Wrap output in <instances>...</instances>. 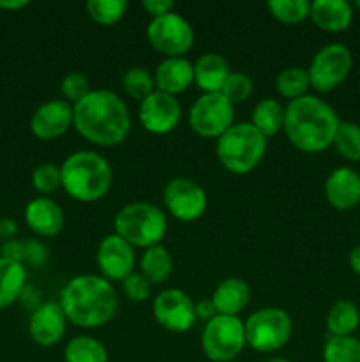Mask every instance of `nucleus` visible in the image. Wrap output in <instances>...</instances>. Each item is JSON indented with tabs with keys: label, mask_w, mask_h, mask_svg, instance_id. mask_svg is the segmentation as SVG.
<instances>
[{
	"label": "nucleus",
	"mask_w": 360,
	"mask_h": 362,
	"mask_svg": "<svg viewBox=\"0 0 360 362\" xmlns=\"http://www.w3.org/2000/svg\"><path fill=\"white\" fill-rule=\"evenodd\" d=\"M73 126L90 144L115 147L129 134L131 115L115 92L99 88L73 106Z\"/></svg>",
	"instance_id": "f257e3e1"
},
{
	"label": "nucleus",
	"mask_w": 360,
	"mask_h": 362,
	"mask_svg": "<svg viewBox=\"0 0 360 362\" xmlns=\"http://www.w3.org/2000/svg\"><path fill=\"white\" fill-rule=\"evenodd\" d=\"M341 124L328 103L316 95L293 99L284 108V133L293 147L307 154H316L334 144Z\"/></svg>",
	"instance_id": "f03ea898"
},
{
	"label": "nucleus",
	"mask_w": 360,
	"mask_h": 362,
	"mask_svg": "<svg viewBox=\"0 0 360 362\" xmlns=\"http://www.w3.org/2000/svg\"><path fill=\"white\" fill-rule=\"evenodd\" d=\"M59 304L67 322L76 327L94 329L102 327L115 317L119 300L108 279L81 274L64 286Z\"/></svg>",
	"instance_id": "7ed1b4c3"
},
{
	"label": "nucleus",
	"mask_w": 360,
	"mask_h": 362,
	"mask_svg": "<svg viewBox=\"0 0 360 362\" xmlns=\"http://www.w3.org/2000/svg\"><path fill=\"white\" fill-rule=\"evenodd\" d=\"M62 187L78 202H97L108 194L113 182L112 165L94 151H78L60 166Z\"/></svg>",
	"instance_id": "20e7f679"
},
{
	"label": "nucleus",
	"mask_w": 360,
	"mask_h": 362,
	"mask_svg": "<svg viewBox=\"0 0 360 362\" xmlns=\"http://www.w3.org/2000/svg\"><path fill=\"white\" fill-rule=\"evenodd\" d=\"M267 152V138L251 122L233 124L215 144V156L228 172L246 175L253 172Z\"/></svg>",
	"instance_id": "39448f33"
},
{
	"label": "nucleus",
	"mask_w": 360,
	"mask_h": 362,
	"mask_svg": "<svg viewBox=\"0 0 360 362\" xmlns=\"http://www.w3.org/2000/svg\"><path fill=\"white\" fill-rule=\"evenodd\" d=\"M168 221L164 212L152 204L134 202L120 209L115 216V233L133 247L157 246L166 235Z\"/></svg>",
	"instance_id": "423d86ee"
},
{
	"label": "nucleus",
	"mask_w": 360,
	"mask_h": 362,
	"mask_svg": "<svg viewBox=\"0 0 360 362\" xmlns=\"http://www.w3.org/2000/svg\"><path fill=\"white\" fill-rule=\"evenodd\" d=\"M246 341L253 350L261 354L281 350L289 341L293 322L281 308H263L247 318Z\"/></svg>",
	"instance_id": "0eeeda50"
},
{
	"label": "nucleus",
	"mask_w": 360,
	"mask_h": 362,
	"mask_svg": "<svg viewBox=\"0 0 360 362\" xmlns=\"http://www.w3.org/2000/svg\"><path fill=\"white\" fill-rule=\"evenodd\" d=\"M246 345V327L239 317L215 315L201 332V350L212 362L236 359Z\"/></svg>",
	"instance_id": "6e6552de"
},
{
	"label": "nucleus",
	"mask_w": 360,
	"mask_h": 362,
	"mask_svg": "<svg viewBox=\"0 0 360 362\" xmlns=\"http://www.w3.org/2000/svg\"><path fill=\"white\" fill-rule=\"evenodd\" d=\"M235 106L221 94H203L189 110L191 129L201 138H219L233 126Z\"/></svg>",
	"instance_id": "1a4fd4ad"
},
{
	"label": "nucleus",
	"mask_w": 360,
	"mask_h": 362,
	"mask_svg": "<svg viewBox=\"0 0 360 362\" xmlns=\"http://www.w3.org/2000/svg\"><path fill=\"white\" fill-rule=\"evenodd\" d=\"M147 39L155 52L168 59L182 57L194 42V30L189 21L179 13L152 18L147 27Z\"/></svg>",
	"instance_id": "9d476101"
},
{
	"label": "nucleus",
	"mask_w": 360,
	"mask_h": 362,
	"mask_svg": "<svg viewBox=\"0 0 360 362\" xmlns=\"http://www.w3.org/2000/svg\"><path fill=\"white\" fill-rule=\"evenodd\" d=\"M353 67V55L348 46L328 45L314 55L309 69L311 87L318 92H332L348 78Z\"/></svg>",
	"instance_id": "9b49d317"
},
{
	"label": "nucleus",
	"mask_w": 360,
	"mask_h": 362,
	"mask_svg": "<svg viewBox=\"0 0 360 362\" xmlns=\"http://www.w3.org/2000/svg\"><path fill=\"white\" fill-rule=\"evenodd\" d=\"M162 202L169 214L184 223L200 219L207 211V193L203 187L187 177H175L162 191Z\"/></svg>",
	"instance_id": "f8f14e48"
},
{
	"label": "nucleus",
	"mask_w": 360,
	"mask_h": 362,
	"mask_svg": "<svg viewBox=\"0 0 360 362\" xmlns=\"http://www.w3.org/2000/svg\"><path fill=\"white\" fill-rule=\"evenodd\" d=\"M154 317L169 332H187L198 320L193 299L179 288L162 290L155 297Z\"/></svg>",
	"instance_id": "ddd939ff"
},
{
	"label": "nucleus",
	"mask_w": 360,
	"mask_h": 362,
	"mask_svg": "<svg viewBox=\"0 0 360 362\" xmlns=\"http://www.w3.org/2000/svg\"><path fill=\"white\" fill-rule=\"evenodd\" d=\"M182 106L175 95L154 90L140 103V122L148 133L168 134L179 126Z\"/></svg>",
	"instance_id": "4468645a"
},
{
	"label": "nucleus",
	"mask_w": 360,
	"mask_h": 362,
	"mask_svg": "<svg viewBox=\"0 0 360 362\" xmlns=\"http://www.w3.org/2000/svg\"><path fill=\"white\" fill-rule=\"evenodd\" d=\"M97 265L102 278L108 281H124L134 269V247L122 237L113 233L104 237L97 247Z\"/></svg>",
	"instance_id": "2eb2a0df"
},
{
	"label": "nucleus",
	"mask_w": 360,
	"mask_h": 362,
	"mask_svg": "<svg viewBox=\"0 0 360 362\" xmlns=\"http://www.w3.org/2000/svg\"><path fill=\"white\" fill-rule=\"evenodd\" d=\"M73 126V105L52 99L39 106L30 119V129L39 140H55Z\"/></svg>",
	"instance_id": "dca6fc26"
},
{
	"label": "nucleus",
	"mask_w": 360,
	"mask_h": 362,
	"mask_svg": "<svg viewBox=\"0 0 360 362\" xmlns=\"http://www.w3.org/2000/svg\"><path fill=\"white\" fill-rule=\"evenodd\" d=\"M67 318L59 303H42L32 311L28 334L39 346H53L66 334Z\"/></svg>",
	"instance_id": "f3484780"
},
{
	"label": "nucleus",
	"mask_w": 360,
	"mask_h": 362,
	"mask_svg": "<svg viewBox=\"0 0 360 362\" xmlns=\"http://www.w3.org/2000/svg\"><path fill=\"white\" fill-rule=\"evenodd\" d=\"M325 197L337 211H348L360 204V175L348 166L335 168L325 180Z\"/></svg>",
	"instance_id": "a211bd4d"
},
{
	"label": "nucleus",
	"mask_w": 360,
	"mask_h": 362,
	"mask_svg": "<svg viewBox=\"0 0 360 362\" xmlns=\"http://www.w3.org/2000/svg\"><path fill=\"white\" fill-rule=\"evenodd\" d=\"M25 223L39 237H55L62 232L64 211L52 198H34L25 207Z\"/></svg>",
	"instance_id": "6ab92c4d"
},
{
	"label": "nucleus",
	"mask_w": 360,
	"mask_h": 362,
	"mask_svg": "<svg viewBox=\"0 0 360 362\" xmlns=\"http://www.w3.org/2000/svg\"><path fill=\"white\" fill-rule=\"evenodd\" d=\"M194 81V66L187 59L182 57H173L164 59L157 66L154 74L155 90L164 92V94L176 95L180 92H186Z\"/></svg>",
	"instance_id": "aec40b11"
},
{
	"label": "nucleus",
	"mask_w": 360,
	"mask_h": 362,
	"mask_svg": "<svg viewBox=\"0 0 360 362\" xmlns=\"http://www.w3.org/2000/svg\"><path fill=\"white\" fill-rule=\"evenodd\" d=\"M311 20L325 32H344L353 21V9L346 0H314L311 2Z\"/></svg>",
	"instance_id": "412c9836"
},
{
	"label": "nucleus",
	"mask_w": 360,
	"mask_h": 362,
	"mask_svg": "<svg viewBox=\"0 0 360 362\" xmlns=\"http://www.w3.org/2000/svg\"><path fill=\"white\" fill-rule=\"evenodd\" d=\"M249 285L240 278L222 279L212 293V303L217 310V315H228V317H236L249 304Z\"/></svg>",
	"instance_id": "4be33fe9"
},
{
	"label": "nucleus",
	"mask_w": 360,
	"mask_h": 362,
	"mask_svg": "<svg viewBox=\"0 0 360 362\" xmlns=\"http://www.w3.org/2000/svg\"><path fill=\"white\" fill-rule=\"evenodd\" d=\"M229 74V66L224 57L217 53H205L194 62V83L205 94L221 92L226 78Z\"/></svg>",
	"instance_id": "5701e85b"
},
{
	"label": "nucleus",
	"mask_w": 360,
	"mask_h": 362,
	"mask_svg": "<svg viewBox=\"0 0 360 362\" xmlns=\"http://www.w3.org/2000/svg\"><path fill=\"white\" fill-rule=\"evenodd\" d=\"M27 286V271L21 262L0 257V310L20 300Z\"/></svg>",
	"instance_id": "b1692460"
},
{
	"label": "nucleus",
	"mask_w": 360,
	"mask_h": 362,
	"mask_svg": "<svg viewBox=\"0 0 360 362\" xmlns=\"http://www.w3.org/2000/svg\"><path fill=\"white\" fill-rule=\"evenodd\" d=\"M253 124L265 138L275 136L284 129V108L277 99H261L253 110Z\"/></svg>",
	"instance_id": "393cba45"
},
{
	"label": "nucleus",
	"mask_w": 360,
	"mask_h": 362,
	"mask_svg": "<svg viewBox=\"0 0 360 362\" xmlns=\"http://www.w3.org/2000/svg\"><path fill=\"white\" fill-rule=\"evenodd\" d=\"M360 325V311L352 300H337L327 315V329L330 336H353Z\"/></svg>",
	"instance_id": "a878e982"
},
{
	"label": "nucleus",
	"mask_w": 360,
	"mask_h": 362,
	"mask_svg": "<svg viewBox=\"0 0 360 362\" xmlns=\"http://www.w3.org/2000/svg\"><path fill=\"white\" fill-rule=\"evenodd\" d=\"M140 269L141 274H143L152 285H159V283L166 281V279L169 278V274H172V255H169V251L166 250V247H162L161 244L148 247V250H145L143 257H141Z\"/></svg>",
	"instance_id": "bb28decb"
},
{
	"label": "nucleus",
	"mask_w": 360,
	"mask_h": 362,
	"mask_svg": "<svg viewBox=\"0 0 360 362\" xmlns=\"http://www.w3.org/2000/svg\"><path fill=\"white\" fill-rule=\"evenodd\" d=\"M66 362H108V350L92 336H76L64 350Z\"/></svg>",
	"instance_id": "cd10ccee"
},
{
	"label": "nucleus",
	"mask_w": 360,
	"mask_h": 362,
	"mask_svg": "<svg viewBox=\"0 0 360 362\" xmlns=\"http://www.w3.org/2000/svg\"><path fill=\"white\" fill-rule=\"evenodd\" d=\"M311 87L309 73L304 67H286L275 78V88L282 98L289 101L307 95V88Z\"/></svg>",
	"instance_id": "c85d7f7f"
},
{
	"label": "nucleus",
	"mask_w": 360,
	"mask_h": 362,
	"mask_svg": "<svg viewBox=\"0 0 360 362\" xmlns=\"http://www.w3.org/2000/svg\"><path fill=\"white\" fill-rule=\"evenodd\" d=\"M323 362H360V339L330 336L323 346Z\"/></svg>",
	"instance_id": "c756f323"
},
{
	"label": "nucleus",
	"mask_w": 360,
	"mask_h": 362,
	"mask_svg": "<svg viewBox=\"0 0 360 362\" xmlns=\"http://www.w3.org/2000/svg\"><path fill=\"white\" fill-rule=\"evenodd\" d=\"M267 7L272 16L284 25L300 23L311 14V2L307 0H270Z\"/></svg>",
	"instance_id": "7c9ffc66"
},
{
	"label": "nucleus",
	"mask_w": 360,
	"mask_h": 362,
	"mask_svg": "<svg viewBox=\"0 0 360 362\" xmlns=\"http://www.w3.org/2000/svg\"><path fill=\"white\" fill-rule=\"evenodd\" d=\"M339 156L348 161H360V126L355 122H341L334 144Z\"/></svg>",
	"instance_id": "2f4dec72"
},
{
	"label": "nucleus",
	"mask_w": 360,
	"mask_h": 362,
	"mask_svg": "<svg viewBox=\"0 0 360 362\" xmlns=\"http://www.w3.org/2000/svg\"><path fill=\"white\" fill-rule=\"evenodd\" d=\"M88 16L99 25H115L127 11L126 0H88Z\"/></svg>",
	"instance_id": "473e14b6"
},
{
	"label": "nucleus",
	"mask_w": 360,
	"mask_h": 362,
	"mask_svg": "<svg viewBox=\"0 0 360 362\" xmlns=\"http://www.w3.org/2000/svg\"><path fill=\"white\" fill-rule=\"evenodd\" d=\"M122 87L127 95H131L133 99H140L141 103L155 90L154 76L145 67H131L122 76Z\"/></svg>",
	"instance_id": "72a5a7b5"
},
{
	"label": "nucleus",
	"mask_w": 360,
	"mask_h": 362,
	"mask_svg": "<svg viewBox=\"0 0 360 362\" xmlns=\"http://www.w3.org/2000/svg\"><path fill=\"white\" fill-rule=\"evenodd\" d=\"M221 94L232 103L233 106L240 105V103L247 101L253 94V80L247 76L246 73H229L228 78H226L224 85L221 88Z\"/></svg>",
	"instance_id": "f704fd0d"
},
{
	"label": "nucleus",
	"mask_w": 360,
	"mask_h": 362,
	"mask_svg": "<svg viewBox=\"0 0 360 362\" xmlns=\"http://www.w3.org/2000/svg\"><path fill=\"white\" fill-rule=\"evenodd\" d=\"M32 186L37 193L49 194L55 193L59 187H62V173H60V166L52 165V163H44L39 165L37 168L32 172Z\"/></svg>",
	"instance_id": "c9c22d12"
},
{
	"label": "nucleus",
	"mask_w": 360,
	"mask_h": 362,
	"mask_svg": "<svg viewBox=\"0 0 360 362\" xmlns=\"http://www.w3.org/2000/svg\"><path fill=\"white\" fill-rule=\"evenodd\" d=\"M60 90H62L64 101H67L69 105L73 103V106L76 103H80L83 98H87L92 92L87 76L81 73H76V71L64 76L62 83H60Z\"/></svg>",
	"instance_id": "e433bc0d"
},
{
	"label": "nucleus",
	"mask_w": 360,
	"mask_h": 362,
	"mask_svg": "<svg viewBox=\"0 0 360 362\" xmlns=\"http://www.w3.org/2000/svg\"><path fill=\"white\" fill-rule=\"evenodd\" d=\"M122 288L129 300H133V303H145L150 297L152 283L143 274L133 272V274H129L122 281Z\"/></svg>",
	"instance_id": "4c0bfd02"
},
{
	"label": "nucleus",
	"mask_w": 360,
	"mask_h": 362,
	"mask_svg": "<svg viewBox=\"0 0 360 362\" xmlns=\"http://www.w3.org/2000/svg\"><path fill=\"white\" fill-rule=\"evenodd\" d=\"M23 262H27L32 267H42L48 262V250H46L44 244L37 239L25 240Z\"/></svg>",
	"instance_id": "58836bf2"
},
{
	"label": "nucleus",
	"mask_w": 360,
	"mask_h": 362,
	"mask_svg": "<svg viewBox=\"0 0 360 362\" xmlns=\"http://www.w3.org/2000/svg\"><path fill=\"white\" fill-rule=\"evenodd\" d=\"M2 251L4 258H9V260L14 262H21L23 264V253H25V240H18V239H11L6 240L0 247Z\"/></svg>",
	"instance_id": "ea45409f"
},
{
	"label": "nucleus",
	"mask_w": 360,
	"mask_h": 362,
	"mask_svg": "<svg viewBox=\"0 0 360 362\" xmlns=\"http://www.w3.org/2000/svg\"><path fill=\"white\" fill-rule=\"evenodd\" d=\"M173 7H175L173 0H145L143 2V9L152 18H159L173 13Z\"/></svg>",
	"instance_id": "a19ab883"
},
{
	"label": "nucleus",
	"mask_w": 360,
	"mask_h": 362,
	"mask_svg": "<svg viewBox=\"0 0 360 362\" xmlns=\"http://www.w3.org/2000/svg\"><path fill=\"white\" fill-rule=\"evenodd\" d=\"M194 310H196V318H201V320H212V318L217 315V310H215L212 299H201L194 304Z\"/></svg>",
	"instance_id": "79ce46f5"
},
{
	"label": "nucleus",
	"mask_w": 360,
	"mask_h": 362,
	"mask_svg": "<svg viewBox=\"0 0 360 362\" xmlns=\"http://www.w3.org/2000/svg\"><path fill=\"white\" fill-rule=\"evenodd\" d=\"M16 232H18V225L14 219H9V218L0 219V240L6 243V240L14 239Z\"/></svg>",
	"instance_id": "37998d69"
},
{
	"label": "nucleus",
	"mask_w": 360,
	"mask_h": 362,
	"mask_svg": "<svg viewBox=\"0 0 360 362\" xmlns=\"http://www.w3.org/2000/svg\"><path fill=\"white\" fill-rule=\"evenodd\" d=\"M349 267L355 274L360 276V246L353 247L352 253H349Z\"/></svg>",
	"instance_id": "c03bdc74"
},
{
	"label": "nucleus",
	"mask_w": 360,
	"mask_h": 362,
	"mask_svg": "<svg viewBox=\"0 0 360 362\" xmlns=\"http://www.w3.org/2000/svg\"><path fill=\"white\" fill-rule=\"evenodd\" d=\"M28 2L27 0H0V9H7V11H18L21 7H27Z\"/></svg>",
	"instance_id": "a18cd8bd"
},
{
	"label": "nucleus",
	"mask_w": 360,
	"mask_h": 362,
	"mask_svg": "<svg viewBox=\"0 0 360 362\" xmlns=\"http://www.w3.org/2000/svg\"><path fill=\"white\" fill-rule=\"evenodd\" d=\"M267 362H289L288 359H282V357H274V359H268Z\"/></svg>",
	"instance_id": "49530a36"
},
{
	"label": "nucleus",
	"mask_w": 360,
	"mask_h": 362,
	"mask_svg": "<svg viewBox=\"0 0 360 362\" xmlns=\"http://www.w3.org/2000/svg\"><path fill=\"white\" fill-rule=\"evenodd\" d=\"M356 7H359V9H360V0H359V2H356Z\"/></svg>",
	"instance_id": "de8ad7c7"
}]
</instances>
